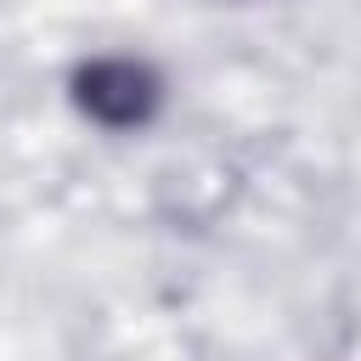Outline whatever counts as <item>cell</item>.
<instances>
[{"instance_id": "1", "label": "cell", "mask_w": 361, "mask_h": 361, "mask_svg": "<svg viewBox=\"0 0 361 361\" xmlns=\"http://www.w3.org/2000/svg\"><path fill=\"white\" fill-rule=\"evenodd\" d=\"M158 96H164L158 73H152L147 62H135V56H96V62H85V68L73 73V102H79V113L96 118V124H107V130H135V124H147V118L158 113Z\"/></svg>"}]
</instances>
